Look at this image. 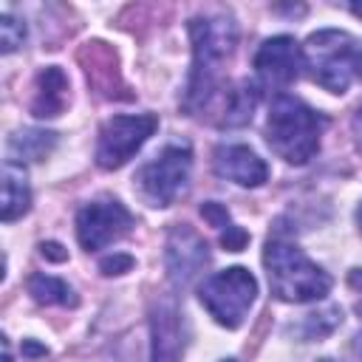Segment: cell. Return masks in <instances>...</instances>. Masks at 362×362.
<instances>
[{
  "label": "cell",
  "mask_w": 362,
  "mask_h": 362,
  "mask_svg": "<svg viewBox=\"0 0 362 362\" xmlns=\"http://www.w3.org/2000/svg\"><path fill=\"white\" fill-rule=\"evenodd\" d=\"M192 37V76L187 88V107L206 110L218 96L221 65L235 54L238 45V23L229 11H206L189 20Z\"/></svg>",
  "instance_id": "1"
},
{
  "label": "cell",
  "mask_w": 362,
  "mask_h": 362,
  "mask_svg": "<svg viewBox=\"0 0 362 362\" xmlns=\"http://www.w3.org/2000/svg\"><path fill=\"white\" fill-rule=\"evenodd\" d=\"M266 144L286 164H308L320 150L322 116L303 99L277 93L266 113Z\"/></svg>",
  "instance_id": "2"
},
{
  "label": "cell",
  "mask_w": 362,
  "mask_h": 362,
  "mask_svg": "<svg viewBox=\"0 0 362 362\" xmlns=\"http://www.w3.org/2000/svg\"><path fill=\"white\" fill-rule=\"evenodd\" d=\"M263 266L272 294L283 303H314L331 288V277L297 243L274 238L263 249Z\"/></svg>",
  "instance_id": "3"
},
{
  "label": "cell",
  "mask_w": 362,
  "mask_h": 362,
  "mask_svg": "<svg viewBox=\"0 0 362 362\" xmlns=\"http://www.w3.org/2000/svg\"><path fill=\"white\" fill-rule=\"evenodd\" d=\"M303 68L328 93H345L362 76V42L339 28L314 31L303 45Z\"/></svg>",
  "instance_id": "4"
},
{
  "label": "cell",
  "mask_w": 362,
  "mask_h": 362,
  "mask_svg": "<svg viewBox=\"0 0 362 362\" xmlns=\"http://www.w3.org/2000/svg\"><path fill=\"white\" fill-rule=\"evenodd\" d=\"M255 297H257V280L243 266H232L218 274H209L198 288L201 305L223 328L243 325Z\"/></svg>",
  "instance_id": "5"
},
{
  "label": "cell",
  "mask_w": 362,
  "mask_h": 362,
  "mask_svg": "<svg viewBox=\"0 0 362 362\" xmlns=\"http://www.w3.org/2000/svg\"><path fill=\"white\" fill-rule=\"evenodd\" d=\"M192 150L187 144H167L153 161H147L136 173V192L147 206H170L175 204L189 181Z\"/></svg>",
  "instance_id": "6"
},
{
  "label": "cell",
  "mask_w": 362,
  "mask_h": 362,
  "mask_svg": "<svg viewBox=\"0 0 362 362\" xmlns=\"http://www.w3.org/2000/svg\"><path fill=\"white\" fill-rule=\"evenodd\" d=\"M156 116L153 113H133V116H113L99 127V141H96V164L102 170H119L127 164L141 144L153 136L156 130Z\"/></svg>",
  "instance_id": "7"
},
{
  "label": "cell",
  "mask_w": 362,
  "mask_h": 362,
  "mask_svg": "<svg viewBox=\"0 0 362 362\" xmlns=\"http://www.w3.org/2000/svg\"><path fill=\"white\" fill-rule=\"evenodd\" d=\"M130 229H133V215L116 198L88 201L76 212V238H79L82 249H88V252H96V249L116 243Z\"/></svg>",
  "instance_id": "8"
},
{
  "label": "cell",
  "mask_w": 362,
  "mask_h": 362,
  "mask_svg": "<svg viewBox=\"0 0 362 362\" xmlns=\"http://www.w3.org/2000/svg\"><path fill=\"white\" fill-rule=\"evenodd\" d=\"M303 68V48L294 37H269L255 54V71L266 88H286L300 76Z\"/></svg>",
  "instance_id": "9"
},
{
  "label": "cell",
  "mask_w": 362,
  "mask_h": 362,
  "mask_svg": "<svg viewBox=\"0 0 362 362\" xmlns=\"http://www.w3.org/2000/svg\"><path fill=\"white\" fill-rule=\"evenodd\" d=\"M206 263H209V249H206L204 238L187 223L173 226L167 235V272H170L173 283L187 286L189 280H195L204 272Z\"/></svg>",
  "instance_id": "10"
},
{
  "label": "cell",
  "mask_w": 362,
  "mask_h": 362,
  "mask_svg": "<svg viewBox=\"0 0 362 362\" xmlns=\"http://www.w3.org/2000/svg\"><path fill=\"white\" fill-rule=\"evenodd\" d=\"M212 161H215V173L238 187H260L269 178L266 161L246 144H221Z\"/></svg>",
  "instance_id": "11"
},
{
  "label": "cell",
  "mask_w": 362,
  "mask_h": 362,
  "mask_svg": "<svg viewBox=\"0 0 362 362\" xmlns=\"http://www.w3.org/2000/svg\"><path fill=\"white\" fill-rule=\"evenodd\" d=\"M181 325H184V320L173 300L156 303L153 317H150V334H153L150 362H178V356L184 351Z\"/></svg>",
  "instance_id": "12"
},
{
  "label": "cell",
  "mask_w": 362,
  "mask_h": 362,
  "mask_svg": "<svg viewBox=\"0 0 362 362\" xmlns=\"http://www.w3.org/2000/svg\"><path fill=\"white\" fill-rule=\"evenodd\" d=\"M65 105H68V76L57 65L42 68L37 74V82H34L31 113L37 119H54L65 110Z\"/></svg>",
  "instance_id": "13"
},
{
  "label": "cell",
  "mask_w": 362,
  "mask_h": 362,
  "mask_svg": "<svg viewBox=\"0 0 362 362\" xmlns=\"http://www.w3.org/2000/svg\"><path fill=\"white\" fill-rule=\"evenodd\" d=\"M31 206V189H28V175L23 170V164L17 161H6L3 167V204H0V215L6 223L23 218Z\"/></svg>",
  "instance_id": "14"
},
{
  "label": "cell",
  "mask_w": 362,
  "mask_h": 362,
  "mask_svg": "<svg viewBox=\"0 0 362 362\" xmlns=\"http://www.w3.org/2000/svg\"><path fill=\"white\" fill-rule=\"evenodd\" d=\"M57 144V136L48 133V130H34V127H25V130H17L11 139H8V153L11 158L8 161H42Z\"/></svg>",
  "instance_id": "15"
},
{
  "label": "cell",
  "mask_w": 362,
  "mask_h": 362,
  "mask_svg": "<svg viewBox=\"0 0 362 362\" xmlns=\"http://www.w3.org/2000/svg\"><path fill=\"white\" fill-rule=\"evenodd\" d=\"M28 294L45 305H76L74 288L65 280L51 277V274H34L28 280Z\"/></svg>",
  "instance_id": "16"
},
{
  "label": "cell",
  "mask_w": 362,
  "mask_h": 362,
  "mask_svg": "<svg viewBox=\"0 0 362 362\" xmlns=\"http://www.w3.org/2000/svg\"><path fill=\"white\" fill-rule=\"evenodd\" d=\"M257 105V88L252 82H240L238 90H229L223 102V124H243L252 119V110Z\"/></svg>",
  "instance_id": "17"
},
{
  "label": "cell",
  "mask_w": 362,
  "mask_h": 362,
  "mask_svg": "<svg viewBox=\"0 0 362 362\" xmlns=\"http://www.w3.org/2000/svg\"><path fill=\"white\" fill-rule=\"evenodd\" d=\"M23 40H25V25L17 20V17H11L8 11L0 17V42H3V54H11V51H17L20 45H23Z\"/></svg>",
  "instance_id": "18"
},
{
  "label": "cell",
  "mask_w": 362,
  "mask_h": 362,
  "mask_svg": "<svg viewBox=\"0 0 362 362\" xmlns=\"http://www.w3.org/2000/svg\"><path fill=\"white\" fill-rule=\"evenodd\" d=\"M130 266H133V257H127V255H113V257L102 260V272H105V274H122V272H127Z\"/></svg>",
  "instance_id": "19"
},
{
  "label": "cell",
  "mask_w": 362,
  "mask_h": 362,
  "mask_svg": "<svg viewBox=\"0 0 362 362\" xmlns=\"http://www.w3.org/2000/svg\"><path fill=\"white\" fill-rule=\"evenodd\" d=\"M40 249H42V255L51 257V260H65V257H68V252H62L59 243H42Z\"/></svg>",
  "instance_id": "20"
},
{
  "label": "cell",
  "mask_w": 362,
  "mask_h": 362,
  "mask_svg": "<svg viewBox=\"0 0 362 362\" xmlns=\"http://www.w3.org/2000/svg\"><path fill=\"white\" fill-rule=\"evenodd\" d=\"M354 133H356V139H359V144H362V107H359L356 116H354Z\"/></svg>",
  "instance_id": "21"
},
{
  "label": "cell",
  "mask_w": 362,
  "mask_h": 362,
  "mask_svg": "<svg viewBox=\"0 0 362 362\" xmlns=\"http://www.w3.org/2000/svg\"><path fill=\"white\" fill-rule=\"evenodd\" d=\"M356 221H359V229H362V206H359V212H356Z\"/></svg>",
  "instance_id": "22"
},
{
  "label": "cell",
  "mask_w": 362,
  "mask_h": 362,
  "mask_svg": "<svg viewBox=\"0 0 362 362\" xmlns=\"http://www.w3.org/2000/svg\"><path fill=\"white\" fill-rule=\"evenodd\" d=\"M223 362H232V359H223Z\"/></svg>",
  "instance_id": "23"
}]
</instances>
